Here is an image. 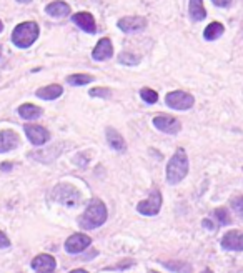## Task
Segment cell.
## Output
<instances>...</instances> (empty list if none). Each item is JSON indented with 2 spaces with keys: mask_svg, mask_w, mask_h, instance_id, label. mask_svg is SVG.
<instances>
[{
  "mask_svg": "<svg viewBox=\"0 0 243 273\" xmlns=\"http://www.w3.org/2000/svg\"><path fill=\"white\" fill-rule=\"evenodd\" d=\"M232 208L240 218H243V197H238L232 202Z\"/></svg>",
  "mask_w": 243,
  "mask_h": 273,
  "instance_id": "27",
  "label": "cell"
},
{
  "mask_svg": "<svg viewBox=\"0 0 243 273\" xmlns=\"http://www.w3.org/2000/svg\"><path fill=\"white\" fill-rule=\"evenodd\" d=\"M153 125L157 127L160 132L168 135H175L182 130V124L177 120L175 117L170 115H157L153 118Z\"/></svg>",
  "mask_w": 243,
  "mask_h": 273,
  "instance_id": "7",
  "label": "cell"
},
{
  "mask_svg": "<svg viewBox=\"0 0 243 273\" xmlns=\"http://www.w3.org/2000/svg\"><path fill=\"white\" fill-rule=\"evenodd\" d=\"M189 12H190V19L194 22H201L207 17V10L203 7V0H190L189 5Z\"/></svg>",
  "mask_w": 243,
  "mask_h": 273,
  "instance_id": "19",
  "label": "cell"
},
{
  "mask_svg": "<svg viewBox=\"0 0 243 273\" xmlns=\"http://www.w3.org/2000/svg\"><path fill=\"white\" fill-rule=\"evenodd\" d=\"M108 212L105 203L100 198H92L90 203L87 205L84 215L79 218V225L84 230H94L102 227L105 222H107Z\"/></svg>",
  "mask_w": 243,
  "mask_h": 273,
  "instance_id": "1",
  "label": "cell"
},
{
  "mask_svg": "<svg viewBox=\"0 0 243 273\" xmlns=\"http://www.w3.org/2000/svg\"><path fill=\"white\" fill-rule=\"evenodd\" d=\"M92 243V238L89 235H84V233H73L72 236H68L65 240V250L68 253L72 255H77V253H82L87 247H90Z\"/></svg>",
  "mask_w": 243,
  "mask_h": 273,
  "instance_id": "8",
  "label": "cell"
},
{
  "mask_svg": "<svg viewBox=\"0 0 243 273\" xmlns=\"http://www.w3.org/2000/svg\"><path fill=\"white\" fill-rule=\"evenodd\" d=\"M62 93H63V89L60 85L53 84V85H47V87H44V89H39L35 95L42 100H55L60 97Z\"/></svg>",
  "mask_w": 243,
  "mask_h": 273,
  "instance_id": "18",
  "label": "cell"
},
{
  "mask_svg": "<svg viewBox=\"0 0 243 273\" xmlns=\"http://www.w3.org/2000/svg\"><path fill=\"white\" fill-rule=\"evenodd\" d=\"M18 115L24 120H35L42 115V108L34 105V103H24V105L18 107Z\"/></svg>",
  "mask_w": 243,
  "mask_h": 273,
  "instance_id": "20",
  "label": "cell"
},
{
  "mask_svg": "<svg viewBox=\"0 0 243 273\" xmlns=\"http://www.w3.org/2000/svg\"><path fill=\"white\" fill-rule=\"evenodd\" d=\"M2 30H3V24L0 22V32H2Z\"/></svg>",
  "mask_w": 243,
  "mask_h": 273,
  "instance_id": "35",
  "label": "cell"
},
{
  "mask_svg": "<svg viewBox=\"0 0 243 273\" xmlns=\"http://www.w3.org/2000/svg\"><path fill=\"white\" fill-rule=\"evenodd\" d=\"M10 168H12V163H0V170L8 172Z\"/></svg>",
  "mask_w": 243,
  "mask_h": 273,
  "instance_id": "31",
  "label": "cell"
},
{
  "mask_svg": "<svg viewBox=\"0 0 243 273\" xmlns=\"http://www.w3.org/2000/svg\"><path fill=\"white\" fill-rule=\"evenodd\" d=\"M112 92L105 87H98V89H92L90 90V97H100V98H108Z\"/></svg>",
  "mask_w": 243,
  "mask_h": 273,
  "instance_id": "26",
  "label": "cell"
},
{
  "mask_svg": "<svg viewBox=\"0 0 243 273\" xmlns=\"http://www.w3.org/2000/svg\"><path fill=\"white\" fill-rule=\"evenodd\" d=\"M18 135L13 130H2L0 132V153L10 152L15 147H18Z\"/></svg>",
  "mask_w": 243,
  "mask_h": 273,
  "instance_id": "15",
  "label": "cell"
},
{
  "mask_svg": "<svg viewBox=\"0 0 243 273\" xmlns=\"http://www.w3.org/2000/svg\"><path fill=\"white\" fill-rule=\"evenodd\" d=\"M146 27V20L144 17H123L118 20V29L123 30L125 34H134V32H140Z\"/></svg>",
  "mask_w": 243,
  "mask_h": 273,
  "instance_id": "10",
  "label": "cell"
},
{
  "mask_svg": "<svg viewBox=\"0 0 243 273\" xmlns=\"http://www.w3.org/2000/svg\"><path fill=\"white\" fill-rule=\"evenodd\" d=\"M68 273H89L87 270H82V268H79V270H72V272H68Z\"/></svg>",
  "mask_w": 243,
  "mask_h": 273,
  "instance_id": "32",
  "label": "cell"
},
{
  "mask_svg": "<svg viewBox=\"0 0 243 273\" xmlns=\"http://www.w3.org/2000/svg\"><path fill=\"white\" fill-rule=\"evenodd\" d=\"M223 32H225V27L220 24V22H212V24L203 30V37L205 40H217L218 37H222Z\"/></svg>",
  "mask_w": 243,
  "mask_h": 273,
  "instance_id": "21",
  "label": "cell"
},
{
  "mask_svg": "<svg viewBox=\"0 0 243 273\" xmlns=\"http://www.w3.org/2000/svg\"><path fill=\"white\" fill-rule=\"evenodd\" d=\"M165 103L173 110H189L194 107L195 98L194 95H190L189 92H183V90H175V92H168L165 97Z\"/></svg>",
  "mask_w": 243,
  "mask_h": 273,
  "instance_id": "5",
  "label": "cell"
},
{
  "mask_svg": "<svg viewBox=\"0 0 243 273\" xmlns=\"http://www.w3.org/2000/svg\"><path fill=\"white\" fill-rule=\"evenodd\" d=\"M118 62L123 63V65H137L140 62V57H137L130 52H122L118 55Z\"/></svg>",
  "mask_w": 243,
  "mask_h": 273,
  "instance_id": "25",
  "label": "cell"
},
{
  "mask_svg": "<svg viewBox=\"0 0 243 273\" xmlns=\"http://www.w3.org/2000/svg\"><path fill=\"white\" fill-rule=\"evenodd\" d=\"M162 208V193L158 190H153L152 193L148 195L146 200H142L137 205V212L142 213V215H146V217H153L157 215Z\"/></svg>",
  "mask_w": 243,
  "mask_h": 273,
  "instance_id": "6",
  "label": "cell"
},
{
  "mask_svg": "<svg viewBox=\"0 0 243 273\" xmlns=\"http://www.w3.org/2000/svg\"><path fill=\"white\" fill-rule=\"evenodd\" d=\"M52 198L63 207L75 208L82 202V192L70 183H58L52 190Z\"/></svg>",
  "mask_w": 243,
  "mask_h": 273,
  "instance_id": "4",
  "label": "cell"
},
{
  "mask_svg": "<svg viewBox=\"0 0 243 273\" xmlns=\"http://www.w3.org/2000/svg\"><path fill=\"white\" fill-rule=\"evenodd\" d=\"M148 273H158V272H153V270H150Z\"/></svg>",
  "mask_w": 243,
  "mask_h": 273,
  "instance_id": "36",
  "label": "cell"
},
{
  "mask_svg": "<svg viewBox=\"0 0 243 273\" xmlns=\"http://www.w3.org/2000/svg\"><path fill=\"white\" fill-rule=\"evenodd\" d=\"M201 273H213L212 270H210V268H205V270L203 272H201Z\"/></svg>",
  "mask_w": 243,
  "mask_h": 273,
  "instance_id": "34",
  "label": "cell"
},
{
  "mask_svg": "<svg viewBox=\"0 0 243 273\" xmlns=\"http://www.w3.org/2000/svg\"><path fill=\"white\" fill-rule=\"evenodd\" d=\"M222 247L225 250H232V252H242L243 250V233L238 230H232L223 235L222 238Z\"/></svg>",
  "mask_w": 243,
  "mask_h": 273,
  "instance_id": "12",
  "label": "cell"
},
{
  "mask_svg": "<svg viewBox=\"0 0 243 273\" xmlns=\"http://www.w3.org/2000/svg\"><path fill=\"white\" fill-rule=\"evenodd\" d=\"M189 174V157H187L185 150L178 148L175 155L170 158L167 163V180L168 183H178Z\"/></svg>",
  "mask_w": 243,
  "mask_h": 273,
  "instance_id": "2",
  "label": "cell"
},
{
  "mask_svg": "<svg viewBox=\"0 0 243 273\" xmlns=\"http://www.w3.org/2000/svg\"><path fill=\"white\" fill-rule=\"evenodd\" d=\"M47 273H53V272H47Z\"/></svg>",
  "mask_w": 243,
  "mask_h": 273,
  "instance_id": "37",
  "label": "cell"
},
{
  "mask_svg": "<svg viewBox=\"0 0 243 273\" xmlns=\"http://www.w3.org/2000/svg\"><path fill=\"white\" fill-rule=\"evenodd\" d=\"M212 2H213L217 7H220V8H225V7L230 5V3H232V0H212Z\"/></svg>",
  "mask_w": 243,
  "mask_h": 273,
  "instance_id": "29",
  "label": "cell"
},
{
  "mask_svg": "<svg viewBox=\"0 0 243 273\" xmlns=\"http://www.w3.org/2000/svg\"><path fill=\"white\" fill-rule=\"evenodd\" d=\"M105 135H107V142L108 145L112 147L113 150H117V152H125L127 150V143L125 140H123V136L118 134V132L113 129V127H108L107 132H105Z\"/></svg>",
  "mask_w": 243,
  "mask_h": 273,
  "instance_id": "17",
  "label": "cell"
},
{
  "mask_svg": "<svg viewBox=\"0 0 243 273\" xmlns=\"http://www.w3.org/2000/svg\"><path fill=\"white\" fill-rule=\"evenodd\" d=\"M67 82L70 85H87L90 82H94V77L89 74H73L70 77H67Z\"/></svg>",
  "mask_w": 243,
  "mask_h": 273,
  "instance_id": "22",
  "label": "cell"
},
{
  "mask_svg": "<svg viewBox=\"0 0 243 273\" xmlns=\"http://www.w3.org/2000/svg\"><path fill=\"white\" fill-rule=\"evenodd\" d=\"M55 267H57V262L52 255L42 253L37 255V257L32 260V268L37 270V273H47V272H53Z\"/></svg>",
  "mask_w": 243,
  "mask_h": 273,
  "instance_id": "13",
  "label": "cell"
},
{
  "mask_svg": "<svg viewBox=\"0 0 243 273\" xmlns=\"http://www.w3.org/2000/svg\"><path fill=\"white\" fill-rule=\"evenodd\" d=\"M72 22L77 27H80L82 30L87 32V34H95L97 32V25H95V19L94 15L89 12H79L72 15Z\"/></svg>",
  "mask_w": 243,
  "mask_h": 273,
  "instance_id": "11",
  "label": "cell"
},
{
  "mask_svg": "<svg viewBox=\"0 0 243 273\" xmlns=\"http://www.w3.org/2000/svg\"><path fill=\"white\" fill-rule=\"evenodd\" d=\"M140 97L144 98V102H146L148 105H153V103L158 102V93L152 89H142Z\"/></svg>",
  "mask_w": 243,
  "mask_h": 273,
  "instance_id": "24",
  "label": "cell"
},
{
  "mask_svg": "<svg viewBox=\"0 0 243 273\" xmlns=\"http://www.w3.org/2000/svg\"><path fill=\"white\" fill-rule=\"evenodd\" d=\"M39 25L37 22H24V24L17 25L12 32V42L18 48H29L32 44L39 39Z\"/></svg>",
  "mask_w": 243,
  "mask_h": 273,
  "instance_id": "3",
  "label": "cell"
},
{
  "mask_svg": "<svg viewBox=\"0 0 243 273\" xmlns=\"http://www.w3.org/2000/svg\"><path fill=\"white\" fill-rule=\"evenodd\" d=\"M213 217H215V220H217L220 225H228V224H232L230 215H228V210H227V208H223V207L217 208V210L213 212Z\"/></svg>",
  "mask_w": 243,
  "mask_h": 273,
  "instance_id": "23",
  "label": "cell"
},
{
  "mask_svg": "<svg viewBox=\"0 0 243 273\" xmlns=\"http://www.w3.org/2000/svg\"><path fill=\"white\" fill-rule=\"evenodd\" d=\"M201 224H203V227H207V228H210V230H215V228H217V227H215V225L212 224V222L208 220V218H205V220L201 222Z\"/></svg>",
  "mask_w": 243,
  "mask_h": 273,
  "instance_id": "30",
  "label": "cell"
},
{
  "mask_svg": "<svg viewBox=\"0 0 243 273\" xmlns=\"http://www.w3.org/2000/svg\"><path fill=\"white\" fill-rule=\"evenodd\" d=\"M24 129H25L27 136H29V140L34 145H45L50 140V132L47 129H44V127L27 124Z\"/></svg>",
  "mask_w": 243,
  "mask_h": 273,
  "instance_id": "9",
  "label": "cell"
},
{
  "mask_svg": "<svg viewBox=\"0 0 243 273\" xmlns=\"http://www.w3.org/2000/svg\"><path fill=\"white\" fill-rule=\"evenodd\" d=\"M8 247H10V240H8V236L3 231H0V248H8Z\"/></svg>",
  "mask_w": 243,
  "mask_h": 273,
  "instance_id": "28",
  "label": "cell"
},
{
  "mask_svg": "<svg viewBox=\"0 0 243 273\" xmlns=\"http://www.w3.org/2000/svg\"><path fill=\"white\" fill-rule=\"evenodd\" d=\"M112 55H113L112 42L108 39H100L98 44L95 45L94 52H92V58L97 62H103V60H108Z\"/></svg>",
  "mask_w": 243,
  "mask_h": 273,
  "instance_id": "14",
  "label": "cell"
},
{
  "mask_svg": "<svg viewBox=\"0 0 243 273\" xmlns=\"http://www.w3.org/2000/svg\"><path fill=\"white\" fill-rule=\"evenodd\" d=\"M45 12L49 13L50 17H55V19H62V17H67L70 13V5L62 0H55V2H50L47 7H45Z\"/></svg>",
  "mask_w": 243,
  "mask_h": 273,
  "instance_id": "16",
  "label": "cell"
},
{
  "mask_svg": "<svg viewBox=\"0 0 243 273\" xmlns=\"http://www.w3.org/2000/svg\"><path fill=\"white\" fill-rule=\"evenodd\" d=\"M17 2H20V3H30L32 0H17Z\"/></svg>",
  "mask_w": 243,
  "mask_h": 273,
  "instance_id": "33",
  "label": "cell"
}]
</instances>
